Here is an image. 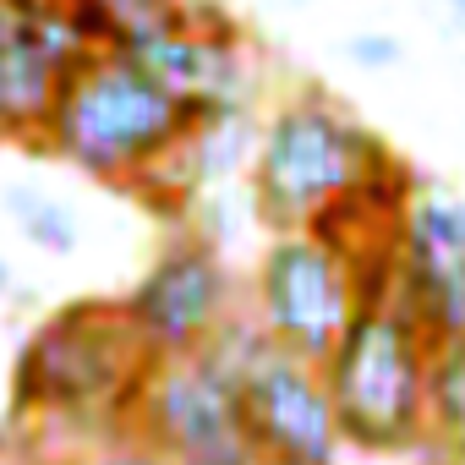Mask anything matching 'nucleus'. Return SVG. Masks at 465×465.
<instances>
[{"label":"nucleus","instance_id":"nucleus-1","mask_svg":"<svg viewBox=\"0 0 465 465\" xmlns=\"http://www.w3.org/2000/svg\"><path fill=\"white\" fill-rule=\"evenodd\" d=\"M159 356L115 296H77L39 318L12 356V421L72 449L126 432Z\"/></svg>","mask_w":465,"mask_h":465},{"label":"nucleus","instance_id":"nucleus-2","mask_svg":"<svg viewBox=\"0 0 465 465\" xmlns=\"http://www.w3.org/2000/svg\"><path fill=\"white\" fill-rule=\"evenodd\" d=\"M400 164L405 159L345 99H334L323 83H302L269 110L252 143V159H247L252 219L269 236L318 230Z\"/></svg>","mask_w":465,"mask_h":465},{"label":"nucleus","instance_id":"nucleus-3","mask_svg":"<svg viewBox=\"0 0 465 465\" xmlns=\"http://www.w3.org/2000/svg\"><path fill=\"white\" fill-rule=\"evenodd\" d=\"M203 110L170 94L153 72H143L121 50H88L50 110L45 148L77 175L121 192H143L197 132Z\"/></svg>","mask_w":465,"mask_h":465},{"label":"nucleus","instance_id":"nucleus-4","mask_svg":"<svg viewBox=\"0 0 465 465\" xmlns=\"http://www.w3.org/2000/svg\"><path fill=\"white\" fill-rule=\"evenodd\" d=\"M432 356L438 345L389 291L367 296L340 345L318 361L323 389L334 400L340 443L356 454L416 460L427 449L432 421Z\"/></svg>","mask_w":465,"mask_h":465},{"label":"nucleus","instance_id":"nucleus-5","mask_svg":"<svg viewBox=\"0 0 465 465\" xmlns=\"http://www.w3.org/2000/svg\"><path fill=\"white\" fill-rule=\"evenodd\" d=\"M367 302V280L351 252L318 230H280L258 252L247 312L263 340L302 361H323Z\"/></svg>","mask_w":465,"mask_h":465},{"label":"nucleus","instance_id":"nucleus-6","mask_svg":"<svg viewBox=\"0 0 465 465\" xmlns=\"http://www.w3.org/2000/svg\"><path fill=\"white\" fill-rule=\"evenodd\" d=\"M213 356L236 378L242 421L258 454L296 460V465H340L345 443H340L334 400L323 389L318 361H302L274 340H263L247 312L213 340Z\"/></svg>","mask_w":465,"mask_h":465},{"label":"nucleus","instance_id":"nucleus-7","mask_svg":"<svg viewBox=\"0 0 465 465\" xmlns=\"http://www.w3.org/2000/svg\"><path fill=\"white\" fill-rule=\"evenodd\" d=\"M121 307L148 340V351L159 361H175L213 351V340L242 318V291L224 263V247L175 224L164 230V242L153 247L148 269L121 296Z\"/></svg>","mask_w":465,"mask_h":465},{"label":"nucleus","instance_id":"nucleus-8","mask_svg":"<svg viewBox=\"0 0 465 465\" xmlns=\"http://www.w3.org/2000/svg\"><path fill=\"white\" fill-rule=\"evenodd\" d=\"M132 432L148 438L175 465H252L258 460L247 421H242L236 378L213 351L159 361L137 400Z\"/></svg>","mask_w":465,"mask_h":465},{"label":"nucleus","instance_id":"nucleus-9","mask_svg":"<svg viewBox=\"0 0 465 465\" xmlns=\"http://www.w3.org/2000/svg\"><path fill=\"white\" fill-rule=\"evenodd\" d=\"M0 208H6L12 230H17L34 252H45V258H77L83 252V219L50 186L12 181V186H0Z\"/></svg>","mask_w":465,"mask_h":465},{"label":"nucleus","instance_id":"nucleus-10","mask_svg":"<svg viewBox=\"0 0 465 465\" xmlns=\"http://www.w3.org/2000/svg\"><path fill=\"white\" fill-rule=\"evenodd\" d=\"M400 242L432 258H465V197L416 181L411 203H405V230Z\"/></svg>","mask_w":465,"mask_h":465},{"label":"nucleus","instance_id":"nucleus-11","mask_svg":"<svg viewBox=\"0 0 465 465\" xmlns=\"http://www.w3.org/2000/svg\"><path fill=\"white\" fill-rule=\"evenodd\" d=\"M432 454L465 460V345H443L432 356V421H427Z\"/></svg>","mask_w":465,"mask_h":465},{"label":"nucleus","instance_id":"nucleus-12","mask_svg":"<svg viewBox=\"0 0 465 465\" xmlns=\"http://www.w3.org/2000/svg\"><path fill=\"white\" fill-rule=\"evenodd\" d=\"M61 465H175V460L159 454L148 438H137V432L126 427V432H110V438H99V443L72 449Z\"/></svg>","mask_w":465,"mask_h":465},{"label":"nucleus","instance_id":"nucleus-13","mask_svg":"<svg viewBox=\"0 0 465 465\" xmlns=\"http://www.w3.org/2000/svg\"><path fill=\"white\" fill-rule=\"evenodd\" d=\"M345 55H351V66H361V72H394V66L405 61V45H400L394 34H351V39H345Z\"/></svg>","mask_w":465,"mask_h":465},{"label":"nucleus","instance_id":"nucleus-14","mask_svg":"<svg viewBox=\"0 0 465 465\" xmlns=\"http://www.w3.org/2000/svg\"><path fill=\"white\" fill-rule=\"evenodd\" d=\"M416 460H421V465H465V460H460V454H432V449H421V454H416Z\"/></svg>","mask_w":465,"mask_h":465},{"label":"nucleus","instance_id":"nucleus-15","mask_svg":"<svg viewBox=\"0 0 465 465\" xmlns=\"http://www.w3.org/2000/svg\"><path fill=\"white\" fill-rule=\"evenodd\" d=\"M449 12L460 17V28H465V0H449Z\"/></svg>","mask_w":465,"mask_h":465},{"label":"nucleus","instance_id":"nucleus-16","mask_svg":"<svg viewBox=\"0 0 465 465\" xmlns=\"http://www.w3.org/2000/svg\"><path fill=\"white\" fill-rule=\"evenodd\" d=\"M252 465H296V460H269V454H258Z\"/></svg>","mask_w":465,"mask_h":465}]
</instances>
